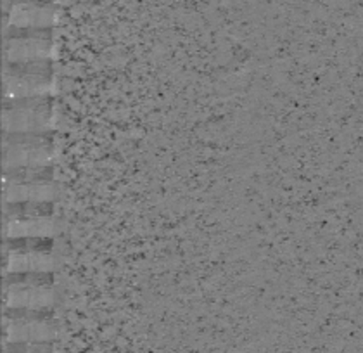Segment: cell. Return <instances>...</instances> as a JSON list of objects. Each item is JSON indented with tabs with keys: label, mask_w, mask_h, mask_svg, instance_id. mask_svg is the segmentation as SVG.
<instances>
[{
	"label": "cell",
	"mask_w": 363,
	"mask_h": 353,
	"mask_svg": "<svg viewBox=\"0 0 363 353\" xmlns=\"http://www.w3.org/2000/svg\"><path fill=\"white\" fill-rule=\"evenodd\" d=\"M52 284H4L6 308L13 310H47L54 305Z\"/></svg>",
	"instance_id": "obj_4"
},
{
	"label": "cell",
	"mask_w": 363,
	"mask_h": 353,
	"mask_svg": "<svg viewBox=\"0 0 363 353\" xmlns=\"http://www.w3.org/2000/svg\"><path fill=\"white\" fill-rule=\"evenodd\" d=\"M54 180L52 166H42V168H19L4 172V182L19 184V182H50Z\"/></svg>",
	"instance_id": "obj_10"
},
{
	"label": "cell",
	"mask_w": 363,
	"mask_h": 353,
	"mask_svg": "<svg viewBox=\"0 0 363 353\" xmlns=\"http://www.w3.org/2000/svg\"><path fill=\"white\" fill-rule=\"evenodd\" d=\"M50 237H33V239H7L4 243V251H26V249H38V251H50Z\"/></svg>",
	"instance_id": "obj_12"
},
{
	"label": "cell",
	"mask_w": 363,
	"mask_h": 353,
	"mask_svg": "<svg viewBox=\"0 0 363 353\" xmlns=\"http://www.w3.org/2000/svg\"><path fill=\"white\" fill-rule=\"evenodd\" d=\"M56 7L35 0H11L6 6L7 28H50L56 23Z\"/></svg>",
	"instance_id": "obj_3"
},
{
	"label": "cell",
	"mask_w": 363,
	"mask_h": 353,
	"mask_svg": "<svg viewBox=\"0 0 363 353\" xmlns=\"http://www.w3.org/2000/svg\"><path fill=\"white\" fill-rule=\"evenodd\" d=\"M52 203H4L6 217H52Z\"/></svg>",
	"instance_id": "obj_11"
},
{
	"label": "cell",
	"mask_w": 363,
	"mask_h": 353,
	"mask_svg": "<svg viewBox=\"0 0 363 353\" xmlns=\"http://www.w3.org/2000/svg\"><path fill=\"white\" fill-rule=\"evenodd\" d=\"M6 273H50L54 260L50 251L26 249V251H4Z\"/></svg>",
	"instance_id": "obj_9"
},
{
	"label": "cell",
	"mask_w": 363,
	"mask_h": 353,
	"mask_svg": "<svg viewBox=\"0 0 363 353\" xmlns=\"http://www.w3.org/2000/svg\"><path fill=\"white\" fill-rule=\"evenodd\" d=\"M52 49V40L45 38H6L4 63L49 61Z\"/></svg>",
	"instance_id": "obj_8"
},
{
	"label": "cell",
	"mask_w": 363,
	"mask_h": 353,
	"mask_svg": "<svg viewBox=\"0 0 363 353\" xmlns=\"http://www.w3.org/2000/svg\"><path fill=\"white\" fill-rule=\"evenodd\" d=\"M57 196L56 182H19L9 184L4 182V203H52Z\"/></svg>",
	"instance_id": "obj_6"
},
{
	"label": "cell",
	"mask_w": 363,
	"mask_h": 353,
	"mask_svg": "<svg viewBox=\"0 0 363 353\" xmlns=\"http://www.w3.org/2000/svg\"><path fill=\"white\" fill-rule=\"evenodd\" d=\"M52 77L4 71V101L26 97H45L52 92Z\"/></svg>",
	"instance_id": "obj_5"
},
{
	"label": "cell",
	"mask_w": 363,
	"mask_h": 353,
	"mask_svg": "<svg viewBox=\"0 0 363 353\" xmlns=\"http://www.w3.org/2000/svg\"><path fill=\"white\" fill-rule=\"evenodd\" d=\"M52 141L33 142V144L2 142L4 172L19 168H42V166H52Z\"/></svg>",
	"instance_id": "obj_2"
},
{
	"label": "cell",
	"mask_w": 363,
	"mask_h": 353,
	"mask_svg": "<svg viewBox=\"0 0 363 353\" xmlns=\"http://www.w3.org/2000/svg\"><path fill=\"white\" fill-rule=\"evenodd\" d=\"M52 129V99L26 97L4 101V134H49Z\"/></svg>",
	"instance_id": "obj_1"
},
{
	"label": "cell",
	"mask_w": 363,
	"mask_h": 353,
	"mask_svg": "<svg viewBox=\"0 0 363 353\" xmlns=\"http://www.w3.org/2000/svg\"><path fill=\"white\" fill-rule=\"evenodd\" d=\"M4 237L7 239H33L52 237L56 222L52 217H6L4 215Z\"/></svg>",
	"instance_id": "obj_7"
}]
</instances>
